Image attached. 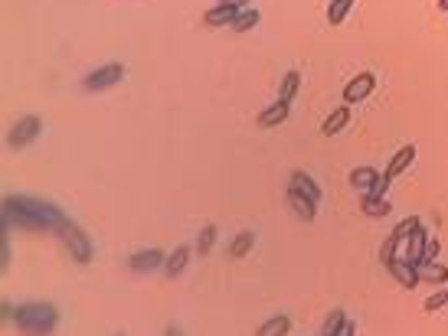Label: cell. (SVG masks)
Wrapping results in <instances>:
<instances>
[{
	"instance_id": "obj_1",
	"label": "cell",
	"mask_w": 448,
	"mask_h": 336,
	"mask_svg": "<svg viewBox=\"0 0 448 336\" xmlns=\"http://www.w3.org/2000/svg\"><path fill=\"white\" fill-rule=\"evenodd\" d=\"M10 317H13L20 333L49 336L59 323V310L53 307V304H46V300H27V304H20L17 310H10Z\"/></svg>"
},
{
	"instance_id": "obj_2",
	"label": "cell",
	"mask_w": 448,
	"mask_h": 336,
	"mask_svg": "<svg viewBox=\"0 0 448 336\" xmlns=\"http://www.w3.org/2000/svg\"><path fill=\"white\" fill-rule=\"evenodd\" d=\"M56 235H59V242H62V245H69V252H72V258H76V262H82V264L92 262V242H88V235L82 232V229H79L72 219H66V222H62V229H59Z\"/></svg>"
},
{
	"instance_id": "obj_3",
	"label": "cell",
	"mask_w": 448,
	"mask_h": 336,
	"mask_svg": "<svg viewBox=\"0 0 448 336\" xmlns=\"http://www.w3.org/2000/svg\"><path fill=\"white\" fill-rule=\"evenodd\" d=\"M121 79H124L121 62H105V66H98L95 72H88L86 79H82V88H86V92H105V88L118 85Z\"/></svg>"
},
{
	"instance_id": "obj_4",
	"label": "cell",
	"mask_w": 448,
	"mask_h": 336,
	"mask_svg": "<svg viewBox=\"0 0 448 336\" xmlns=\"http://www.w3.org/2000/svg\"><path fill=\"white\" fill-rule=\"evenodd\" d=\"M373 92H376V75L373 72L353 75L350 82L343 85V105H360V102H367Z\"/></svg>"
},
{
	"instance_id": "obj_5",
	"label": "cell",
	"mask_w": 448,
	"mask_h": 336,
	"mask_svg": "<svg viewBox=\"0 0 448 336\" xmlns=\"http://www.w3.org/2000/svg\"><path fill=\"white\" fill-rule=\"evenodd\" d=\"M39 131H43V121H39L37 114H23L17 124H13V131H10L7 144L10 147H27V144H33V140L39 137Z\"/></svg>"
},
{
	"instance_id": "obj_6",
	"label": "cell",
	"mask_w": 448,
	"mask_h": 336,
	"mask_svg": "<svg viewBox=\"0 0 448 336\" xmlns=\"http://www.w3.org/2000/svg\"><path fill=\"white\" fill-rule=\"evenodd\" d=\"M285 199H288V206H291V213H295L301 222H315V219H317V203H315V199H308L305 193L295 189L291 183H288Z\"/></svg>"
},
{
	"instance_id": "obj_7",
	"label": "cell",
	"mask_w": 448,
	"mask_h": 336,
	"mask_svg": "<svg viewBox=\"0 0 448 336\" xmlns=\"http://www.w3.org/2000/svg\"><path fill=\"white\" fill-rule=\"evenodd\" d=\"M390 268V274L396 281H400L402 288H419L422 284V271H419V264H412V262H406V258H396V262H390L386 264Z\"/></svg>"
},
{
	"instance_id": "obj_8",
	"label": "cell",
	"mask_w": 448,
	"mask_h": 336,
	"mask_svg": "<svg viewBox=\"0 0 448 336\" xmlns=\"http://www.w3.org/2000/svg\"><path fill=\"white\" fill-rule=\"evenodd\" d=\"M412 160H416V144H402V147L393 154L390 163H386L383 177H386V180H396L400 173H406V170L412 167Z\"/></svg>"
},
{
	"instance_id": "obj_9",
	"label": "cell",
	"mask_w": 448,
	"mask_h": 336,
	"mask_svg": "<svg viewBox=\"0 0 448 336\" xmlns=\"http://www.w3.org/2000/svg\"><path fill=\"white\" fill-rule=\"evenodd\" d=\"M402 248H400V258H406V262L419 264L422 262V252H426V245H429V235H426V229H419V232H412L409 238H402Z\"/></svg>"
},
{
	"instance_id": "obj_10",
	"label": "cell",
	"mask_w": 448,
	"mask_h": 336,
	"mask_svg": "<svg viewBox=\"0 0 448 336\" xmlns=\"http://www.w3.org/2000/svg\"><path fill=\"white\" fill-rule=\"evenodd\" d=\"M288 114H291V105L288 102H272L268 105V108H262V112H258V128H278V124H285L288 121Z\"/></svg>"
},
{
	"instance_id": "obj_11",
	"label": "cell",
	"mask_w": 448,
	"mask_h": 336,
	"mask_svg": "<svg viewBox=\"0 0 448 336\" xmlns=\"http://www.w3.org/2000/svg\"><path fill=\"white\" fill-rule=\"evenodd\" d=\"M347 124H350V105H341V108H334V112L324 118V124H321V134H324V137H331V134H341Z\"/></svg>"
},
{
	"instance_id": "obj_12",
	"label": "cell",
	"mask_w": 448,
	"mask_h": 336,
	"mask_svg": "<svg viewBox=\"0 0 448 336\" xmlns=\"http://www.w3.org/2000/svg\"><path fill=\"white\" fill-rule=\"evenodd\" d=\"M167 262L157 248H147V252H134L131 255V271H138V274H144V271H154V268H161V264Z\"/></svg>"
},
{
	"instance_id": "obj_13",
	"label": "cell",
	"mask_w": 448,
	"mask_h": 336,
	"mask_svg": "<svg viewBox=\"0 0 448 336\" xmlns=\"http://www.w3.org/2000/svg\"><path fill=\"white\" fill-rule=\"evenodd\" d=\"M236 17H239V10H232V7H223V4H216V7H210L206 13H203V23L206 27H232L236 23Z\"/></svg>"
},
{
	"instance_id": "obj_14",
	"label": "cell",
	"mask_w": 448,
	"mask_h": 336,
	"mask_svg": "<svg viewBox=\"0 0 448 336\" xmlns=\"http://www.w3.org/2000/svg\"><path fill=\"white\" fill-rule=\"evenodd\" d=\"M383 180V173L376 167H360V170H353L350 173V187L353 189H363V193H370L376 183Z\"/></svg>"
},
{
	"instance_id": "obj_15",
	"label": "cell",
	"mask_w": 448,
	"mask_h": 336,
	"mask_svg": "<svg viewBox=\"0 0 448 336\" xmlns=\"http://www.w3.org/2000/svg\"><path fill=\"white\" fill-rule=\"evenodd\" d=\"M187 262H190V245H177V248H173V252L167 255V262H164V271H167V278H177V274H183Z\"/></svg>"
},
{
	"instance_id": "obj_16",
	"label": "cell",
	"mask_w": 448,
	"mask_h": 336,
	"mask_svg": "<svg viewBox=\"0 0 448 336\" xmlns=\"http://www.w3.org/2000/svg\"><path fill=\"white\" fill-rule=\"evenodd\" d=\"M291 187H295V189H301V193H305L308 199H315V203H317V199H321V187H317L315 180L308 177L305 170H291Z\"/></svg>"
},
{
	"instance_id": "obj_17",
	"label": "cell",
	"mask_w": 448,
	"mask_h": 336,
	"mask_svg": "<svg viewBox=\"0 0 448 336\" xmlns=\"http://www.w3.org/2000/svg\"><path fill=\"white\" fill-rule=\"evenodd\" d=\"M288 330H291V320L285 317V314H278V317H268L262 327H258L256 336H288Z\"/></svg>"
},
{
	"instance_id": "obj_18",
	"label": "cell",
	"mask_w": 448,
	"mask_h": 336,
	"mask_svg": "<svg viewBox=\"0 0 448 336\" xmlns=\"http://www.w3.org/2000/svg\"><path fill=\"white\" fill-rule=\"evenodd\" d=\"M350 10H353V0H331V4H327V23H331V27H341Z\"/></svg>"
},
{
	"instance_id": "obj_19",
	"label": "cell",
	"mask_w": 448,
	"mask_h": 336,
	"mask_svg": "<svg viewBox=\"0 0 448 336\" xmlns=\"http://www.w3.org/2000/svg\"><path fill=\"white\" fill-rule=\"evenodd\" d=\"M252 245H256V232H239L236 238H232V245H229V255H232V258H246V255L252 252Z\"/></svg>"
},
{
	"instance_id": "obj_20",
	"label": "cell",
	"mask_w": 448,
	"mask_h": 336,
	"mask_svg": "<svg viewBox=\"0 0 448 336\" xmlns=\"http://www.w3.org/2000/svg\"><path fill=\"white\" fill-rule=\"evenodd\" d=\"M360 209L373 219H383V215H390V203L386 199H370V196H360Z\"/></svg>"
},
{
	"instance_id": "obj_21",
	"label": "cell",
	"mask_w": 448,
	"mask_h": 336,
	"mask_svg": "<svg viewBox=\"0 0 448 336\" xmlns=\"http://www.w3.org/2000/svg\"><path fill=\"white\" fill-rule=\"evenodd\" d=\"M298 85H301V75H298V72H288L285 82H282V88H278V102H288V105H291V98L298 95Z\"/></svg>"
},
{
	"instance_id": "obj_22",
	"label": "cell",
	"mask_w": 448,
	"mask_h": 336,
	"mask_svg": "<svg viewBox=\"0 0 448 336\" xmlns=\"http://www.w3.org/2000/svg\"><path fill=\"white\" fill-rule=\"evenodd\" d=\"M258 20H262V13H258L256 7H252V10H242V13L236 17V23H232V29H236V33H249L252 27H258Z\"/></svg>"
},
{
	"instance_id": "obj_23",
	"label": "cell",
	"mask_w": 448,
	"mask_h": 336,
	"mask_svg": "<svg viewBox=\"0 0 448 336\" xmlns=\"http://www.w3.org/2000/svg\"><path fill=\"white\" fill-rule=\"evenodd\" d=\"M419 229H422V219H419V215H409V219H402V222L393 229V238H396V242H402V238H409V235L419 232Z\"/></svg>"
},
{
	"instance_id": "obj_24",
	"label": "cell",
	"mask_w": 448,
	"mask_h": 336,
	"mask_svg": "<svg viewBox=\"0 0 448 336\" xmlns=\"http://www.w3.org/2000/svg\"><path fill=\"white\" fill-rule=\"evenodd\" d=\"M422 281H429V284H445V281H448V268H445V264H435V262H432V264H422Z\"/></svg>"
},
{
	"instance_id": "obj_25",
	"label": "cell",
	"mask_w": 448,
	"mask_h": 336,
	"mask_svg": "<svg viewBox=\"0 0 448 336\" xmlns=\"http://www.w3.org/2000/svg\"><path fill=\"white\" fill-rule=\"evenodd\" d=\"M213 242H216V225H203L200 238H197V252H200V255H210V252H213Z\"/></svg>"
},
{
	"instance_id": "obj_26",
	"label": "cell",
	"mask_w": 448,
	"mask_h": 336,
	"mask_svg": "<svg viewBox=\"0 0 448 336\" xmlns=\"http://www.w3.org/2000/svg\"><path fill=\"white\" fill-rule=\"evenodd\" d=\"M343 320H347V314H343V310H331V314H327V320H324V333H321V336H334L337 330L343 327Z\"/></svg>"
},
{
	"instance_id": "obj_27",
	"label": "cell",
	"mask_w": 448,
	"mask_h": 336,
	"mask_svg": "<svg viewBox=\"0 0 448 336\" xmlns=\"http://www.w3.org/2000/svg\"><path fill=\"white\" fill-rule=\"evenodd\" d=\"M396 258H400V242H396V238H386V242H383V248H380V262L383 264H390V262H396Z\"/></svg>"
},
{
	"instance_id": "obj_28",
	"label": "cell",
	"mask_w": 448,
	"mask_h": 336,
	"mask_svg": "<svg viewBox=\"0 0 448 336\" xmlns=\"http://www.w3.org/2000/svg\"><path fill=\"white\" fill-rule=\"evenodd\" d=\"M445 304H448V290H435V294L422 304V310H426V314H435V310H442Z\"/></svg>"
},
{
	"instance_id": "obj_29",
	"label": "cell",
	"mask_w": 448,
	"mask_h": 336,
	"mask_svg": "<svg viewBox=\"0 0 448 336\" xmlns=\"http://www.w3.org/2000/svg\"><path fill=\"white\" fill-rule=\"evenodd\" d=\"M439 252H442V242H439V238H429V245H426V252H422L419 268H422V264H432V262H435V258H439Z\"/></svg>"
},
{
	"instance_id": "obj_30",
	"label": "cell",
	"mask_w": 448,
	"mask_h": 336,
	"mask_svg": "<svg viewBox=\"0 0 448 336\" xmlns=\"http://www.w3.org/2000/svg\"><path fill=\"white\" fill-rule=\"evenodd\" d=\"M386 189H390V180L383 177L380 183H376V187H373L370 193H363V196H370V199H383V196H386Z\"/></svg>"
},
{
	"instance_id": "obj_31",
	"label": "cell",
	"mask_w": 448,
	"mask_h": 336,
	"mask_svg": "<svg viewBox=\"0 0 448 336\" xmlns=\"http://www.w3.org/2000/svg\"><path fill=\"white\" fill-rule=\"evenodd\" d=\"M223 7H232V10H239V13H242V10H249V0H220Z\"/></svg>"
},
{
	"instance_id": "obj_32",
	"label": "cell",
	"mask_w": 448,
	"mask_h": 336,
	"mask_svg": "<svg viewBox=\"0 0 448 336\" xmlns=\"http://www.w3.org/2000/svg\"><path fill=\"white\" fill-rule=\"evenodd\" d=\"M353 333H357V323H353V320H343V327L337 330L334 336H353Z\"/></svg>"
},
{
	"instance_id": "obj_33",
	"label": "cell",
	"mask_w": 448,
	"mask_h": 336,
	"mask_svg": "<svg viewBox=\"0 0 448 336\" xmlns=\"http://www.w3.org/2000/svg\"><path fill=\"white\" fill-rule=\"evenodd\" d=\"M164 336H183V333H180V327H177V323H171V327L164 330Z\"/></svg>"
},
{
	"instance_id": "obj_34",
	"label": "cell",
	"mask_w": 448,
	"mask_h": 336,
	"mask_svg": "<svg viewBox=\"0 0 448 336\" xmlns=\"http://www.w3.org/2000/svg\"><path fill=\"white\" fill-rule=\"evenodd\" d=\"M439 10H442V13H448V0H439Z\"/></svg>"
},
{
	"instance_id": "obj_35",
	"label": "cell",
	"mask_w": 448,
	"mask_h": 336,
	"mask_svg": "<svg viewBox=\"0 0 448 336\" xmlns=\"http://www.w3.org/2000/svg\"><path fill=\"white\" fill-rule=\"evenodd\" d=\"M118 336H124V333H118Z\"/></svg>"
}]
</instances>
